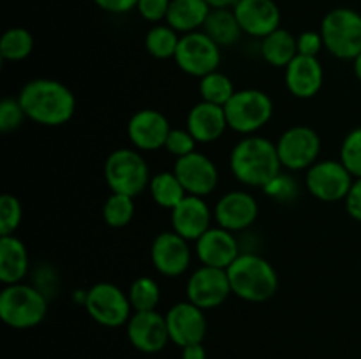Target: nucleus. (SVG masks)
Masks as SVG:
<instances>
[{
  "instance_id": "1",
  "label": "nucleus",
  "mask_w": 361,
  "mask_h": 359,
  "mask_svg": "<svg viewBox=\"0 0 361 359\" xmlns=\"http://www.w3.org/2000/svg\"><path fill=\"white\" fill-rule=\"evenodd\" d=\"M28 120L44 127H60L71 122L76 111V97L62 81L37 77L25 84L18 94Z\"/></svg>"
},
{
  "instance_id": "2",
  "label": "nucleus",
  "mask_w": 361,
  "mask_h": 359,
  "mask_svg": "<svg viewBox=\"0 0 361 359\" xmlns=\"http://www.w3.org/2000/svg\"><path fill=\"white\" fill-rule=\"evenodd\" d=\"M229 169L243 185L264 189L279 172H282L277 144L267 137L245 136L231 150Z\"/></svg>"
},
{
  "instance_id": "3",
  "label": "nucleus",
  "mask_w": 361,
  "mask_h": 359,
  "mask_svg": "<svg viewBox=\"0 0 361 359\" xmlns=\"http://www.w3.org/2000/svg\"><path fill=\"white\" fill-rule=\"evenodd\" d=\"M229 285L236 298L249 303H264L279 289V275L270 260L252 252H242L228 267Z\"/></svg>"
},
{
  "instance_id": "4",
  "label": "nucleus",
  "mask_w": 361,
  "mask_h": 359,
  "mask_svg": "<svg viewBox=\"0 0 361 359\" xmlns=\"http://www.w3.org/2000/svg\"><path fill=\"white\" fill-rule=\"evenodd\" d=\"M48 313V299L41 289L20 282L4 285L0 292V319L14 329H30Z\"/></svg>"
},
{
  "instance_id": "5",
  "label": "nucleus",
  "mask_w": 361,
  "mask_h": 359,
  "mask_svg": "<svg viewBox=\"0 0 361 359\" xmlns=\"http://www.w3.org/2000/svg\"><path fill=\"white\" fill-rule=\"evenodd\" d=\"M104 180L111 192L137 197L150 185V168L140 150L118 148L104 162Z\"/></svg>"
},
{
  "instance_id": "6",
  "label": "nucleus",
  "mask_w": 361,
  "mask_h": 359,
  "mask_svg": "<svg viewBox=\"0 0 361 359\" xmlns=\"http://www.w3.org/2000/svg\"><path fill=\"white\" fill-rule=\"evenodd\" d=\"M224 111L229 129L243 136H254L274 116V101L267 92L243 88L235 92Z\"/></svg>"
},
{
  "instance_id": "7",
  "label": "nucleus",
  "mask_w": 361,
  "mask_h": 359,
  "mask_svg": "<svg viewBox=\"0 0 361 359\" xmlns=\"http://www.w3.org/2000/svg\"><path fill=\"white\" fill-rule=\"evenodd\" d=\"M324 49L335 58L355 60L361 53V14L348 7L330 11L321 23Z\"/></svg>"
},
{
  "instance_id": "8",
  "label": "nucleus",
  "mask_w": 361,
  "mask_h": 359,
  "mask_svg": "<svg viewBox=\"0 0 361 359\" xmlns=\"http://www.w3.org/2000/svg\"><path fill=\"white\" fill-rule=\"evenodd\" d=\"M221 58V46L203 30H197L180 37L173 60L182 73L201 80L207 74L219 70Z\"/></svg>"
},
{
  "instance_id": "9",
  "label": "nucleus",
  "mask_w": 361,
  "mask_h": 359,
  "mask_svg": "<svg viewBox=\"0 0 361 359\" xmlns=\"http://www.w3.org/2000/svg\"><path fill=\"white\" fill-rule=\"evenodd\" d=\"M85 308L95 322L104 327L123 326L133 315L127 292L109 282H99L88 289Z\"/></svg>"
},
{
  "instance_id": "10",
  "label": "nucleus",
  "mask_w": 361,
  "mask_h": 359,
  "mask_svg": "<svg viewBox=\"0 0 361 359\" xmlns=\"http://www.w3.org/2000/svg\"><path fill=\"white\" fill-rule=\"evenodd\" d=\"M275 144L282 168L288 171H305L316 164L321 151L319 134L309 125L289 127Z\"/></svg>"
},
{
  "instance_id": "11",
  "label": "nucleus",
  "mask_w": 361,
  "mask_h": 359,
  "mask_svg": "<svg viewBox=\"0 0 361 359\" xmlns=\"http://www.w3.org/2000/svg\"><path fill=\"white\" fill-rule=\"evenodd\" d=\"M355 176L341 160H319L307 169L305 185L316 199L323 203L344 201L351 190Z\"/></svg>"
},
{
  "instance_id": "12",
  "label": "nucleus",
  "mask_w": 361,
  "mask_h": 359,
  "mask_svg": "<svg viewBox=\"0 0 361 359\" xmlns=\"http://www.w3.org/2000/svg\"><path fill=\"white\" fill-rule=\"evenodd\" d=\"M185 292L187 301L201 310L217 308L233 294L228 271L201 264L187 280Z\"/></svg>"
},
{
  "instance_id": "13",
  "label": "nucleus",
  "mask_w": 361,
  "mask_h": 359,
  "mask_svg": "<svg viewBox=\"0 0 361 359\" xmlns=\"http://www.w3.org/2000/svg\"><path fill=\"white\" fill-rule=\"evenodd\" d=\"M150 259L155 270L169 278L182 277L190 266L192 253L189 241L175 231H164L152 241Z\"/></svg>"
},
{
  "instance_id": "14",
  "label": "nucleus",
  "mask_w": 361,
  "mask_h": 359,
  "mask_svg": "<svg viewBox=\"0 0 361 359\" xmlns=\"http://www.w3.org/2000/svg\"><path fill=\"white\" fill-rule=\"evenodd\" d=\"M173 172L190 196L207 197L217 189L219 169L210 157L200 151L176 158Z\"/></svg>"
},
{
  "instance_id": "15",
  "label": "nucleus",
  "mask_w": 361,
  "mask_h": 359,
  "mask_svg": "<svg viewBox=\"0 0 361 359\" xmlns=\"http://www.w3.org/2000/svg\"><path fill=\"white\" fill-rule=\"evenodd\" d=\"M169 340L178 347L192 344H203L207 334V317L204 310L190 301H180L173 305L166 313Z\"/></svg>"
},
{
  "instance_id": "16",
  "label": "nucleus",
  "mask_w": 361,
  "mask_h": 359,
  "mask_svg": "<svg viewBox=\"0 0 361 359\" xmlns=\"http://www.w3.org/2000/svg\"><path fill=\"white\" fill-rule=\"evenodd\" d=\"M169 132V120L161 111L152 108L136 111L127 123V136L134 148L140 151H155L164 148Z\"/></svg>"
},
{
  "instance_id": "17",
  "label": "nucleus",
  "mask_w": 361,
  "mask_h": 359,
  "mask_svg": "<svg viewBox=\"0 0 361 359\" xmlns=\"http://www.w3.org/2000/svg\"><path fill=\"white\" fill-rule=\"evenodd\" d=\"M259 204L256 197L243 190H231L217 201L214 208V220L219 227L231 232L245 231L256 222Z\"/></svg>"
},
{
  "instance_id": "18",
  "label": "nucleus",
  "mask_w": 361,
  "mask_h": 359,
  "mask_svg": "<svg viewBox=\"0 0 361 359\" xmlns=\"http://www.w3.org/2000/svg\"><path fill=\"white\" fill-rule=\"evenodd\" d=\"M127 336L140 352L145 354L161 352L169 341L166 315H161L155 310L134 312L127 322Z\"/></svg>"
},
{
  "instance_id": "19",
  "label": "nucleus",
  "mask_w": 361,
  "mask_h": 359,
  "mask_svg": "<svg viewBox=\"0 0 361 359\" xmlns=\"http://www.w3.org/2000/svg\"><path fill=\"white\" fill-rule=\"evenodd\" d=\"M212 218L214 213L204 197L190 194H187L171 210L173 231L187 241H197L212 227Z\"/></svg>"
},
{
  "instance_id": "20",
  "label": "nucleus",
  "mask_w": 361,
  "mask_h": 359,
  "mask_svg": "<svg viewBox=\"0 0 361 359\" xmlns=\"http://www.w3.org/2000/svg\"><path fill=\"white\" fill-rule=\"evenodd\" d=\"M243 34L264 39L281 28V11L274 0H240L233 7Z\"/></svg>"
},
{
  "instance_id": "21",
  "label": "nucleus",
  "mask_w": 361,
  "mask_h": 359,
  "mask_svg": "<svg viewBox=\"0 0 361 359\" xmlns=\"http://www.w3.org/2000/svg\"><path fill=\"white\" fill-rule=\"evenodd\" d=\"M238 239L231 231L222 227H210L196 241V256L203 266L228 270L240 256Z\"/></svg>"
},
{
  "instance_id": "22",
  "label": "nucleus",
  "mask_w": 361,
  "mask_h": 359,
  "mask_svg": "<svg viewBox=\"0 0 361 359\" xmlns=\"http://www.w3.org/2000/svg\"><path fill=\"white\" fill-rule=\"evenodd\" d=\"M284 70L286 87L296 99H312L323 88L324 70L316 56L296 55Z\"/></svg>"
},
{
  "instance_id": "23",
  "label": "nucleus",
  "mask_w": 361,
  "mask_h": 359,
  "mask_svg": "<svg viewBox=\"0 0 361 359\" xmlns=\"http://www.w3.org/2000/svg\"><path fill=\"white\" fill-rule=\"evenodd\" d=\"M185 129L192 134L197 144L215 143L224 136L226 129H229L224 108L207 101L197 102L187 115Z\"/></svg>"
},
{
  "instance_id": "24",
  "label": "nucleus",
  "mask_w": 361,
  "mask_h": 359,
  "mask_svg": "<svg viewBox=\"0 0 361 359\" xmlns=\"http://www.w3.org/2000/svg\"><path fill=\"white\" fill-rule=\"evenodd\" d=\"M28 250L14 234L0 236V282L13 285L23 282L28 273Z\"/></svg>"
},
{
  "instance_id": "25",
  "label": "nucleus",
  "mask_w": 361,
  "mask_h": 359,
  "mask_svg": "<svg viewBox=\"0 0 361 359\" xmlns=\"http://www.w3.org/2000/svg\"><path fill=\"white\" fill-rule=\"evenodd\" d=\"M212 7L204 0H171L166 23L176 32L190 34L203 28Z\"/></svg>"
},
{
  "instance_id": "26",
  "label": "nucleus",
  "mask_w": 361,
  "mask_h": 359,
  "mask_svg": "<svg viewBox=\"0 0 361 359\" xmlns=\"http://www.w3.org/2000/svg\"><path fill=\"white\" fill-rule=\"evenodd\" d=\"M298 55L296 37L286 28H277L261 41V56L271 67H288Z\"/></svg>"
},
{
  "instance_id": "27",
  "label": "nucleus",
  "mask_w": 361,
  "mask_h": 359,
  "mask_svg": "<svg viewBox=\"0 0 361 359\" xmlns=\"http://www.w3.org/2000/svg\"><path fill=\"white\" fill-rule=\"evenodd\" d=\"M203 32L221 48L236 44L243 34L233 9H212L203 25Z\"/></svg>"
},
{
  "instance_id": "28",
  "label": "nucleus",
  "mask_w": 361,
  "mask_h": 359,
  "mask_svg": "<svg viewBox=\"0 0 361 359\" xmlns=\"http://www.w3.org/2000/svg\"><path fill=\"white\" fill-rule=\"evenodd\" d=\"M148 190L154 203L169 211L187 196L185 189L173 171H162L152 176Z\"/></svg>"
},
{
  "instance_id": "29",
  "label": "nucleus",
  "mask_w": 361,
  "mask_h": 359,
  "mask_svg": "<svg viewBox=\"0 0 361 359\" xmlns=\"http://www.w3.org/2000/svg\"><path fill=\"white\" fill-rule=\"evenodd\" d=\"M34 49V37L23 27H13L4 32L0 39V56L6 62H21Z\"/></svg>"
},
{
  "instance_id": "30",
  "label": "nucleus",
  "mask_w": 361,
  "mask_h": 359,
  "mask_svg": "<svg viewBox=\"0 0 361 359\" xmlns=\"http://www.w3.org/2000/svg\"><path fill=\"white\" fill-rule=\"evenodd\" d=\"M180 37L176 30H173L169 25H155L147 32L145 37V48L148 55L157 60L175 58L176 48H178Z\"/></svg>"
},
{
  "instance_id": "31",
  "label": "nucleus",
  "mask_w": 361,
  "mask_h": 359,
  "mask_svg": "<svg viewBox=\"0 0 361 359\" xmlns=\"http://www.w3.org/2000/svg\"><path fill=\"white\" fill-rule=\"evenodd\" d=\"M197 90H200L201 101L212 102V104L222 106V108L228 104L229 99H231L236 92L233 81L229 80L226 74L219 73V70L201 77Z\"/></svg>"
},
{
  "instance_id": "32",
  "label": "nucleus",
  "mask_w": 361,
  "mask_h": 359,
  "mask_svg": "<svg viewBox=\"0 0 361 359\" xmlns=\"http://www.w3.org/2000/svg\"><path fill=\"white\" fill-rule=\"evenodd\" d=\"M127 296L134 312H150L161 301V287L152 277H140L130 284Z\"/></svg>"
},
{
  "instance_id": "33",
  "label": "nucleus",
  "mask_w": 361,
  "mask_h": 359,
  "mask_svg": "<svg viewBox=\"0 0 361 359\" xmlns=\"http://www.w3.org/2000/svg\"><path fill=\"white\" fill-rule=\"evenodd\" d=\"M134 217V197L111 192L102 206V218L113 229H122L130 224Z\"/></svg>"
},
{
  "instance_id": "34",
  "label": "nucleus",
  "mask_w": 361,
  "mask_h": 359,
  "mask_svg": "<svg viewBox=\"0 0 361 359\" xmlns=\"http://www.w3.org/2000/svg\"><path fill=\"white\" fill-rule=\"evenodd\" d=\"M338 160L345 165L355 178H361V127L353 129L344 137L341 146V158Z\"/></svg>"
},
{
  "instance_id": "35",
  "label": "nucleus",
  "mask_w": 361,
  "mask_h": 359,
  "mask_svg": "<svg viewBox=\"0 0 361 359\" xmlns=\"http://www.w3.org/2000/svg\"><path fill=\"white\" fill-rule=\"evenodd\" d=\"M23 218V208L18 197L13 194H4L0 197V236H9L16 232Z\"/></svg>"
},
{
  "instance_id": "36",
  "label": "nucleus",
  "mask_w": 361,
  "mask_h": 359,
  "mask_svg": "<svg viewBox=\"0 0 361 359\" xmlns=\"http://www.w3.org/2000/svg\"><path fill=\"white\" fill-rule=\"evenodd\" d=\"M263 190L268 197L279 201V203H289L298 196V183L293 176L279 172Z\"/></svg>"
},
{
  "instance_id": "37",
  "label": "nucleus",
  "mask_w": 361,
  "mask_h": 359,
  "mask_svg": "<svg viewBox=\"0 0 361 359\" xmlns=\"http://www.w3.org/2000/svg\"><path fill=\"white\" fill-rule=\"evenodd\" d=\"M25 118H27V115H25L18 97L2 99V102H0V130L4 134L20 129Z\"/></svg>"
},
{
  "instance_id": "38",
  "label": "nucleus",
  "mask_w": 361,
  "mask_h": 359,
  "mask_svg": "<svg viewBox=\"0 0 361 359\" xmlns=\"http://www.w3.org/2000/svg\"><path fill=\"white\" fill-rule=\"evenodd\" d=\"M197 141L194 139L192 134L187 129H171L168 139H166L164 148L168 150V153L175 155L176 158L185 157V155L196 151Z\"/></svg>"
},
{
  "instance_id": "39",
  "label": "nucleus",
  "mask_w": 361,
  "mask_h": 359,
  "mask_svg": "<svg viewBox=\"0 0 361 359\" xmlns=\"http://www.w3.org/2000/svg\"><path fill=\"white\" fill-rule=\"evenodd\" d=\"M296 44H298V55L303 56H316L321 53V49L324 48V41L321 32L307 30L296 37Z\"/></svg>"
},
{
  "instance_id": "40",
  "label": "nucleus",
  "mask_w": 361,
  "mask_h": 359,
  "mask_svg": "<svg viewBox=\"0 0 361 359\" xmlns=\"http://www.w3.org/2000/svg\"><path fill=\"white\" fill-rule=\"evenodd\" d=\"M171 0H137V13L147 21L166 20Z\"/></svg>"
},
{
  "instance_id": "41",
  "label": "nucleus",
  "mask_w": 361,
  "mask_h": 359,
  "mask_svg": "<svg viewBox=\"0 0 361 359\" xmlns=\"http://www.w3.org/2000/svg\"><path fill=\"white\" fill-rule=\"evenodd\" d=\"M344 203L349 217L361 222V178H356L353 182V187L348 196H345Z\"/></svg>"
},
{
  "instance_id": "42",
  "label": "nucleus",
  "mask_w": 361,
  "mask_h": 359,
  "mask_svg": "<svg viewBox=\"0 0 361 359\" xmlns=\"http://www.w3.org/2000/svg\"><path fill=\"white\" fill-rule=\"evenodd\" d=\"M102 11L111 14H123L137 7V0H94Z\"/></svg>"
},
{
  "instance_id": "43",
  "label": "nucleus",
  "mask_w": 361,
  "mask_h": 359,
  "mask_svg": "<svg viewBox=\"0 0 361 359\" xmlns=\"http://www.w3.org/2000/svg\"><path fill=\"white\" fill-rule=\"evenodd\" d=\"M182 359H207L203 344H192L182 348Z\"/></svg>"
},
{
  "instance_id": "44",
  "label": "nucleus",
  "mask_w": 361,
  "mask_h": 359,
  "mask_svg": "<svg viewBox=\"0 0 361 359\" xmlns=\"http://www.w3.org/2000/svg\"><path fill=\"white\" fill-rule=\"evenodd\" d=\"M212 9H229V7H235L240 0H204Z\"/></svg>"
},
{
  "instance_id": "45",
  "label": "nucleus",
  "mask_w": 361,
  "mask_h": 359,
  "mask_svg": "<svg viewBox=\"0 0 361 359\" xmlns=\"http://www.w3.org/2000/svg\"><path fill=\"white\" fill-rule=\"evenodd\" d=\"M353 63H355V67H353V69H355V76L358 77V81L361 83V53L353 60Z\"/></svg>"
}]
</instances>
